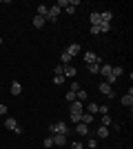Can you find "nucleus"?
I'll return each mask as SVG.
<instances>
[{
	"label": "nucleus",
	"mask_w": 133,
	"mask_h": 149,
	"mask_svg": "<svg viewBox=\"0 0 133 149\" xmlns=\"http://www.w3.org/2000/svg\"><path fill=\"white\" fill-rule=\"evenodd\" d=\"M58 16H60V7L58 5H53V7H49V13H47V22H56L58 20Z\"/></svg>",
	"instance_id": "6"
},
{
	"label": "nucleus",
	"mask_w": 133,
	"mask_h": 149,
	"mask_svg": "<svg viewBox=\"0 0 133 149\" xmlns=\"http://www.w3.org/2000/svg\"><path fill=\"white\" fill-rule=\"evenodd\" d=\"M80 123H82V125H91V123H93V113H82Z\"/></svg>",
	"instance_id": "21"
},
{
	"label": "nucleus",
	"mask_w": 133,
	"mask_h": 149,
	"mask_svg": "<svg viewBox=\"0 0 133 149\" xmlns=\"http://www.w3.org/2000/svg\"><path fill=\"white\" fill-rule=\"evenodd\" d=\"M98 29H100V33H107V31L111 29V25H109V22H100V25H98Z\"/></svg>",
	"instance_id": "24"
},
{
	"label": "nucleus",
	"mask_w": 133,
	"mask_h": 149,
	"mask_svg": "<svg viewBox=\"0 0 133 149\" xmlns=\"http://www.w3.org/2000/svg\"><path fill=\"white\" fill-rule=\"evenodd\" d=\"M64 98L69 100V102H73V100H76V93H73V91H67V93H64Z\"/></svg>",
	"instance_id": "33"
},
{
	"label": "nucleus",
	"mask_w": 133,
	"mask_h": 149,
	"mask_svg": "<svg viewBox=\"0 0 133 149\" xmlns=\"http://www.w3.org/2000/svg\"><path fill=\"white\" fill-rule=\"evenodd\" d=\"M84 62H87V65H91V62H102V60L95 56L93 51H84Z\"/></svg>",
	"instance_id": "9"
},
{
	"label": "nucleus",
	"mask_w": 133,
	"mask_h": 149,
	"mask_svg": "<svg viewBox=\"0 0 133 149\" xmlns=\"http://www.w3.org/2000/svg\"><path fill=\"white\" fill-rule=\"evenodd\" d=\"M122 105H124V107H129V109L133 107V89H129V91H127V96H122Z\"/></svg>",
	"instance_id": "8"
},
{
	"label": "nucleus",
	"mask_w": 133,
	"mask_h": 149,
	"mask_svg": "<svg viewBox=\"0 0 133 149\" xmlns=\"http://www.w3.org/2000/svg\"><path fill=\"white\" fill-rule=\"evenodd\" d=\"M76 74H78V71H76V67H71V65H67V67H64V78H76Z\"/></svg>",
	"instance_id": "14"
},
{
	"label": "nucleus",
	"mask_w": 133,
	"mask_h": 149,
	"mask_svg": "<svg viewBox=\"0 0 133 149\" xmlns=\"http://www.w3.org/2000/svg\"><path fill=\"white\" fill-rule=\"evenodd\" d=\"M87 147L89 149H98V140H95V138H89V140H87Z\"/></svg>",
	"instance_id": "27"
},
{
	"label": "nucleus",
	"mask_w": 133,
	"mask_h": 149,
	"mask_svg": "<svg viewBox=\"0 0 133 149\" xmlns=\"http://www.w3.org/2000/svg\"><path fill=\"white\" fill-rule=\"evenodd\" d=\"M124 74V67H120V65H115V67H111V76H113L115 80L120 78V76Z\"/></svg>",
	"instance_id": "16"
},
{
	"label": "nucleus",
	"mask_w": 133,
	"mask_h": 149,
	"mask_svg": "<svg viewBox=\"0 0 133 149\" xmlns=\"http://www.w3.org/2000/svg\"><path fill=\"white\" fill-rule=\"evenodd\" d=\"M53 145H56V147H67V145H69V136H62V134H53Z\"/></svg>",
	"instance_id": "5"
},
{
	"label": "nucleus",
	"mask_w": 133,
	"mask_h": 149,
	"mask_svg": "<svg viewBox=\"0 0 133 149\" xmlns=\"http://www.w3.org/2000/svg\"><path fill=\"white\" fill-rule=\"evenodd\" d=\"M44 22H47V20H44V18H40V16H36V18H33V27H36V29H42V27H44Z\"/></svg>",
	"instance_id": "20"
},
{
	"label": "nucleus",
	"mask_w": 133,
	"mask_h": 149,
	"mask_svg": "<svg viewBox=\"0 0 133 149\" xmlns=\"http://www.w3.org/2000/svg\"><path fill=\"white\" fill-rule=\"evenodd\" d=\"M80 51H82V47H80V45H78V42H71L69 47H67V54H69L71 58H76L78 54H80Z\"/></svg>",
	"instance_id": "7"
},
{
	"label": "nucleus",
	"mask_w": 133,
	"mask_h": 149,
	"mask_svg": "<svg viewBox=\"0 0 133 149\" xmlns=\"http://www.w3.org/2000/svg\"><path fill=\"white\" fill-rule=\"evenodd\" d=\"M87 98H89V93L84 91V89H80V91L76 93V100H80V102H84V100H87Z\"/></svg>",
	"instance_id": "23"
},
{
	"label": "nucleus",
	"mask_w": 133,
	"mask_h": 149,
	"mask_svg": "<svg viewBox=\"0 0 133 149\" xmlns=\"http://www.w3.org/2000/svg\"><path fill=\"white\" fill-rule=\"evenodd\" d=\"M100 18H102V22H109V25H111V18H113V13H111V11H102V13H100Z\"/></svg>",
	"instance_id": "22"
},
{
	"label": "nucleus",
	"mask_w": 133,
	"mask_h": 149,
	"mask_svg": "<svg viewBox=\"0 0 133 149\" xmlns=\"http://www.w3.org/2000/svg\"><path fill=\"white\" fill-rule=\"evenodd\" d=\"M0 113H2V116L7 113V105H0Z\"/></svg>",
	"instance_id": "36"
},
{
	"label": "nucleus",
	"mask_w": 133,
	"mask_h": 149,
	"mask_svg": "<svg viewBox=\"0 0 133 149\" xmlns=\"http://www.w3.org/2000/svg\"><path fill=\"white\" fill-rule=\"evenodd\" d=\"M87 111L89 113H98V105H95V102H89V105H87Z\"/></svg>",
	"instance_id": "26"
},
{
	"label": "nucleus",
	"mask_w": 133,
	"mask_h": 149,
	"mask_svg": "<svg viewBox=\"0 0 133 149\" xmlns=\"http://www.w3.org/2000/svg\"><path fill=\"white\" fill-rule=\"evenodd\" d=\"M80 89H82V87H80V82H78V80H73V82H71V89H69V91L78 93V91H80Z\"/></svg>",
	"instance_id": "25"
},
{
	"label": "nucleus",
	"mask_w": 133,
	"mask_h": 149,
	"mask_svg": "<svg viewBox=\"0 0 133 149\" xmlns=\"http://www.w3.org/2000/svg\"><path fill=\"white\" fill-rule=\"evenodd\" d=\"M76 134H78V136H89V125L78 123V125H76Z\"/></svg>",
	"instance_id": "10"
},
{
	"label": "nucleus",
	"mask_w": 133,
	"mask_h": 149,
	"mask_svg": "<svg viewBox=\"0 0 133 149\" xmlns=\"http://www.w3.org/2000/svg\"><path fill=\"white\" fill-rule=\"evenodd\" d=\"M100 76H104V80H107L109 76H111V65L102 62V65H100Z\"/></svg>",
	"instance_id": "12"
},
{
	"label": "nucleus",
	"mask_w": 133,
	"mask_h": 149,
	"mask_svg": "<svg viewBox=\"0 0 133 149\" xmlns=\"http://www.w3.org/2000/svg\"><path fill=\"white\" fill-rule=\"evenodd\" d=\"M71 60H73V58H71L67 51H62V54H60V65H64V67H67V65H71Z\"/></svg>",
	"instance_id": "17"
},
{
	"label": "nucleus",
	"mask_w": 133,
	"mask_h": 149,
	"mask_svg": "<svg viewBox=\"0 0 133 149\" xmlns=\"http://www.w3.org/2000/svg\"><path fill=\"white\" fill-rule=\"evenodd\" d=\"M98 91H100L102 96H107V98H113V87H111L109 82H104V80L98 85Z\"/></svg>",
	"instance_id": "4"
},
{
	"label": "nucleus",
	"mask_w": 133,
	"mask_h": 149,
	"mask_svg": "<svg viewBox=\"0 0 133 149\" xmlns=\"http://www.w3.org/2000/svg\"><path fill=\"white\" fill-rule=\"evenodd\" d=\"M47 13H49V5H40L36 16H40V18H47Z\"/></svg>",
	"instance_id": "19"
},
{
	"label": "nucleus",
	"mask_w": 133,
	"mask_h": 149,
	"mask_svg": "<svg viewBox=\"0 0 133 149\" xmlns=\"http://www.w3.org/2000/svg\"><path fill=\"white\" fill-rule=\"evenodd\" d=\"M0 45H2V38H0Z\"/></svg>",
	"instance_id": "37"
},
{
	"label": "nucleus",
	"mask_w": 133,
	"mask_h": 149,
	"mask_svg": "<svg viewBox=\"0 0 133 149\" xmlns=\"http://www.w3.org/2000/svg\"><path fill=\"white\" fill-rule=\"evenodd\" d=\"M64 80H67V78H64V76H56V78H53V85H62Z\"/></svg>",
	"instance_id": "32"
},
{
	"label": "nucleus",
	"mask_w": 133,
	"mask_h": 149,
	"mask_svg": "<svg viewBox=\"0 0 133 149\" xmlns=\"http://www.w3.org/2000/svg\"><path fill=\"white\" fill-rule=\"evenodd\" d=\"M71 149H84V145L80 143V140H73V143H71Z\"/></svg>",
	"instance_id": "31"
},
{
	"label": "nucleus",
	"mask_w": 133,
	"mask_h": 149,
	"mask_svg": "<svg viewBox=\"0 0 133 149\" xmlns=\"http://www.w3.org/2000/svg\"><path fill=\"white\" fill-rule=\"evenodd\" d=\"M44 147H53V138H51V136L44 138Z\"/></svg>",
	"instance_id": "34"
},
{
	"label": "nucleus",
	"mask_w": 133,
	"mask_h": 149,
	"mask_svg": "<svg viewBox=\"0 0 133 149\" xmlns=\"http://www.w3.org/2000/svg\"><path fill=\"white\" fill-rule=\"evenodd\" d=\"M49 131H51V136H53V134H62V136H69V125L62 123V120H58V123L49 125Z\"/></svg>",
	"instance_id": "2"
},
{
	"label": "nucleus",
	"mask_w": 133,
	"mask_h": 149,
	"mask_svg": "<svg viewBox=\"0 0 133 149\" xmlns=\"http://www.w3.org/2000/svg\"><path fill=\"white\" fill-rule=\"evenodd\" d=\"M58 7H60V9H62V7L67 9V7H69V0H58Z\"/></svg>",
	"instance_id": "35"
},
{
	"label": "nucleus",
	"mask_w": 133,
	"mask_h": 149,
	"mask_svg": "<svg viewBox=\"0 0 133 149\" xmlns=\"http://www.w3.org/2000/svg\"><path fill=\"white\" fill-rule=\"evenodd\" d=\"M109 125H111V116L104 113V116H102V127H109Z\"/></svg>",
	"instance_id": "28"
},
{
	"label": "nucleus",
	"mask_w": 133,
	"mask_h": 149,
	"mask_svg": "<svg viewBox=\"0 0 133 149\" xmlns=\"http://www.w3.org/2000/svg\"><path fill=\"white\" fill-rule=\"evenodd\" d=\"M98 113H102V116H104V113H109V107H107V105H98Z\"/></svg>",
	"instance_id": "30"
},
{
	"label": "nucleus",
	"mask_w": 133,
	"mask_h": 149,
	"mask_svg": "<svg viewBox=\"0 0 133 149\" xmlns=\"http://www.w3.org/2000/svg\"><path fill=\"white\" fill-rule=\"evenodd\" d=\"M89 20H91V27H98V25L102 22V18H100V13H98V11L91 13V16H89Z\"/></svg>",
	"instance_id": "15"
},
{
	"label": "nucleus",
	"mask_w": 133,
	"mask_h": 149,
	"mask_svg": "<svg viewBox=\"0 0 133 149\" xmlns=\"http://www.w3.org/2000/svg\"><path fill=\"white\" fill-rule=\"evenodd\" d=\"M100 65H102V62H91V65H87V71H89V74H100Z\"/></svg>",
	"instance_id": "13"
},
{
	"label": "nucleus",
	"mask_w": 133,
	"mask_h": 149,
	"mask_svg": "<svg viewBox=\"0 0 133 149\" xmlns=\"http://www.w3.org/2000/svg\"><path fill=\"white\" fill-rule=\"evenodd\" d=\"M5 127L9 131H13V134H22V127L18 125V120H16V118H5Z\"/></svg>",
	"instance_id": "3"
},
{
	"label": "nucleus",
	"mask_w": 133,
	"mask_h": 149,
	"mask_svg": "<svg viewBox=\"0 0 133 149\" xmlns=\"http://www.w3.org/2000/svg\"><path fill=\"white\" fill-rule=\"evenodd\" d=\"M82 113H84V102H80V100H73L71 102V107H69V116H71V120L73 123H80V118H82Z\"/></svg>",
	"instance_id": "1"
},
{
	"label": "nucleus",
	"mask_w": 133,
	"mask_h": 149,
	"mask_svg": "<svg viewBox=\"0 0 133 149\" xmlns=\"http://www.w3.org/2000/svg\"><path fill=\"white\" fill-rule=\"evenodd\" d=\"M22 93V85L20 82H11V96H20Z\"/></svg>",
	"instance_id": "18"
},
{
	"label": "nucleus",
	"mask_w": 133,
	"mask_h": 149,
	"mask_svg": "<svg viewBox=\"0 0 133 149\" xmlns=\"http://www.w3.org/2000/svg\"><path fill=\"white\" fill-rule=\"evenodd\" d=\"M53 71H56V76H62V74H64V65H60V62H58Z\"/></svg>",
	"instance_id": "29"
},
{
	"label": "nucleus",
	"mask_w": 133,
	"mask_h": 149,
	"mask_svg": "<svg viewBox=\"0 0 133 149\" xmlns=\"http://www.w3.org/2000/svg\"><path fill=\"white\" fill-rule=\"evenodd\" d=\"M109 134H111V129H109V127H98V129H95V136L98 138H109Z\"/></svg>",
	"instance_id": "11"
}]
</instances>
